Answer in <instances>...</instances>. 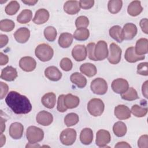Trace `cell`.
I'll return each instance as SVG.
<instances>
[{
	"mask_svg": "<svg viewBox=\"0 0 148 148\" xmlns=\"http://www.w3.org/2000/svg\"><path fill=\"white\" fill-rule=\"evenodd\" d=\"M5 102L16 114H27L32 110V105L28 98L15 91H11L8 93Z\"/></svg>",
	"mask_w": 148,
	"mask_h": 148,
	"instance_id": "cell-1",
	"label": "cell"
},
{
	"mask_svg": "<svg viewBox=\"0 0 148 148\" xmlns=\"http://www.w3.org/2000/svg\"><path fill=\"white\" fill-rule=\"evenodd\" d=\"M35 54L40 61L46 62L52 58L54 54V50L49 45L42 43L36 47Z\"/></svg>",
	"mask_w": 148,
	"mask_h": 148,
	"instance_id": "cell-2",
	"label": "cell"
},
{
	"mask_svg": "<svg viewBox=\"0 0 148 148\" xmlns=\"http://www.w3.org/2000/svg\"><path fill=\"white\" fill-rule=\"evenodd\" d=\"M26 137L29 143H36L40 142L44 138L43 131L36 126H29L26 131Z\"/></svg>",
	"mask_w": 148,
	"mask_h": 148,
	"instance_id": "cell-3",
	"label": "cell"
},
{
	"mask_svg": "<svg viewBox=\"0 0 148 148\" xmlns=\"http://www.w3.org/2000/svg\"><path fill=\"white\" fill-rule=\"evenodd\" d=\"M105 109V105L103 101L99 98L91 99L87 104V110L93 116L97 117L101 116Z\"/></svg>",
	"mask_w": 148,
	"mask_h": 148,
	"instance_id": "cell-4",
	"label": "cell"
},
{
	"mask_svg": "<svg viewBox=\"0 0 148 148\" xmlns=\"http://www.w3.org/2000/svg\"><path fill=\"white\" fill-rule=\"evenodd\" d=\"M90 88L93 93L98 95H103L107 92L108 84L105 79L98 77L91 82Z\"/></svg>",
	"mask_w": 148,
	"mask_h": 148,
	"instance_id": "cell-5",
	"label": "cell"
},
{
	"mask_svg": "<svg viewBox=\"0 0 148 148\" xmlns=\"http://www.w3.org/2000/svg\"><path fill=\"white\" fill-rule=\"evenodd\" d=\"M76 139V131L73 128H66L64 130L60 135L61 142L66 146H70L74 143Z\"/></svg>",
	"mask_w": 148,
	"mask_h": 148,
	"instance_id": "cell-6",
	"label": "cell"
},
{
	"mask_svg": "<svg viewBox=\"0 0 148 148\" xmlns=\"http://www.w3.org/2000/svg\"><path fill=\"white\" fill-rule=\"evenodd\" d=\"M109 54L107 43L104 40L97 42L94 49V56L97 61H102L108 57Z\"/></svg>",
	"mask_w": 148,
	"mask_h": 148,
	"instance_id": "cell-7",
	"label": "cell"
},
{
	"mask_svg": "<svg viewBox=\"0 0 148 148\" xmlns=\"http://www.w3.org/2000/svg\"><path fill=\"white\" fill-rule=\"evenodd\" d=\"M121 48L116 43H112L109 46V54L108 56V60L112 64H117L121 60Z\"/></svg>",
	"mask_w": 148,
	"mask_h": 148,
	"instance_id": "cell-8",
	"label": "cell"
},
{
	"mask_svg": "<svg viewBox=\"0 0 148 148\" xmlns=\"http://www.w3.org/2000/svg\"><path fill=\"white\" fill-rule=\"evenodd\" d=\"M111 136L110 132L105 130H99L96 134V145L100 147L107 146L110 142Z\"/></svg>",
	"mask_w": 148,
	"mask_h": 148,
	"instance_id": "cell-9",
	"label": "cell"
},
{
	"mask_svg": "<svg viewBox=\"0 0 148 148\" xmlns=\"http://www.w3.org/2000/svg\"><path fill=\"white\" fill-rule=\"evenodd\" d=\"M111 87L114 92L121 94L128 90L129 88V84L125 79L118 78L112 82Z\"/></svg>",
	"mask_w": 148,
	"mask_h": 148,
	"instance_id": "cell-10",
	"label": "cell"
},
{
	"mask_svg": "<svg viewBox=\"0 0 148 148\" xmlns=\"http://www.w3.org/2000/svg\"><path fill=\"white\" fill-rule=\"evenodd\" d=\"M19 66L24 71L31 72L35 69L36 62L35 59L32 57L25 56L20 59L19 61Z\"/></svg>",
	"mask_w": 148,
	"mask_h": 148,
	"instance_id": "cell-11",
	"label": "cell"
},
{
	"mask_svg": "<svg viewBox=\"0 0 148 148\" xmlns=\"http://www.w3.org/2000/svg\"><path fill=\"white\" fill-rule=\"evenodd\" d=\"M137 27L135 24L128 23L125 24L122 29V36L124 40L132 39L137 34Z\"/></svg>",
	"mask_w": 148,
	"mask_h": 148,
	"instance_id": "cell-12",
	"label": "cell"
},
{
	"mask_svg": "<svg viewBox=\"0 0 148 148\" xmlns=\"http://www.w3.org/2000/svg\"><path fill=\"white\" fill-rule=\"evenodd\" d=\"M72 56L76 61H84L87 56L86 46L83 45H76L72 50Z\"/></svg>",
	"mask_w": 148,
	"mask_h": 148,
	"instance_id": "cell-13",
	"label": "cell"
},
{
	"mask_svg": "<svg viewBox=\"0 0 148 148\" xmlns=\"http://www.w3.org/2000/svg\"><path fill=\"white\" fill-rule=\"evenodd\" d=\"M23 125L18 122H14L12 123L9 130L10 136L14 139H20L23 136Z\"/></svg>",
	"mask_w": 148,
	"mask_h": 148,
	"instance_id": "cell-14",
	"label": "cell"
},
{
	"mask_svg": "<svg viewBox=\"0 0 148 148\" xmlns=\"http://www.w3.org/2000/svg\"><path fill=\"white\" fill-rule=\"evenodd\" d=\"M53 120V115L46 110L39 112L36 117V121L39 124L43 126H47L51 124Z\"/></svg>",
	"mask_w": 148,
	"mask_h": 148,
	"instance_id": "cell-15",
	"label": "cell"
},
{
	"mask_svg": "<svg viewBox=\"0 0 148 148\" xmlns=\"http://www.w3.org/2000/svg\"><path fill=\"white\" fill-rule=\"evenodd\" d=\"M17 77V72L16 68L12 66H7L2 69L1 78L8 82H12Z\"/></svg>",
	"mask_w": 148,
	"mask_h": 148,
	"instance_id": "cell-16",
	"label": "cell"
},
{
	"mask_svg": "<svg viewBox=\"0 0 148 148\" xmlns=\"http://www.w3.org/2000/svg\"><path fill=\"white\" fill-rule=\"evenodd\" d=\"M115 116L119 120H126L131 117V110L124 105H119L114 108Z\"/></svg>",
	"mask_w": 148,
	"mask_h": 148,
	"instance_id": "cell-17",
	"label": "cell"
},
{
	"mask_svg": "<svg viewBox=\"0 0 148 148\" xmlns=\"http://www.w3.org/2000/svg\"><path fill=\"white\" fill-rule=\"evenodd\" d=\"M45 75L49 80L57 82L61 79L62 73L56 66H50L45 70Z\"/></svg>",
	"mask_w": 148,
	"mask_h": 148,
	"instance_id": "cell-18",
	"label": "cell"
},
{
	"mask_svg": "<svg viewBox=\"0 0 148 148\" xmlns=\"http://www.w3.org/2000/svg\"><path fill=\"white\" fill-rule=\"evenodd\" d=\"M16 40L20 43H25L30 37V31L25 27L18 28L14 34Z\"/></svg>",
	"mask_w": 148,
	"mask_h": 148,
	"instance_id": "cell-19",
	"label": "cell"
},
{
	"mask_svg": "<svg viewBox=\"0 0 148 148\" xmlns=\"http://www.w3.org/2000/svg\"><path fill=\"white\" fill-rule=\"evenodd\" d=\"M49 16L48 10L45 9H39L36 12L32 21L36 24H42L48 21Z\"/></svg>",
	"mask_w": 148,
	"mask_h": 148,
	"instance_id": "cell-20",
	"label": "cell"
},
{
	"mask_svg": "<svg viewBox=\"0 0 148 148\" xmlns=\"http://www.w3.org/2000/svg\"><path fill=\"white\" fill-rule=\"evenodd\" d=\"M124 58L125 60L130 63H134L138 61L143 60L145 59V56H139L135 53L134 47H128L125 53Z\"/></svg>",
	"mask_w": 148,
	"mask_h": 148,
	"instance_id": "cell-21",
	"label": "cell"
},
{
	"mask_svg": "<svg viewBox=\"0 0 148 148\" xmlns=\"http://www.w3.org/2000/svg\"><path fill=\"white\" fill-rule=\"evenodd\" d=\"M80 5L77 1H67L64 5V10L69 14H76L80 11Z\"/></svg>",
	"mask_w": 148,
	"mask_h": 148,
	"instance_id": "cell-22",
	"label": "cell"
},
{
	"mask_svg": "<svg viewBox=\"0 0 148 148\" xmlns=\"http://www.w3.org/2000/svg\"><path fill=\"white\" fill-rule=\"evenodd\" d=\"M148 40L146 38H140L138 39L135 45V53L139 56H143L147 53Z\"/></svg>",
	"mask_w": 148,
	"mask_h": 148,
	"instance_id": "cell-23",
	"label": "cell"
},
{
	"mask_svg": "<svg viewBox=\"0 0 148 148\" xmlns=\"http://www.w3.org/2000/svg\"><path fill=\"white\" fill-rule=\"evenodd\" d=\"M42 105L48 108L52 109L54 107L56 102V96L54 92H50L45 94L41 99Z\"/></svg>",
	"mask_w": 148,
	"mask_h": 148,
	"instance_id": "cell-24",
	"label": "cell"
},
{
	"mask_svg": "<svg viewBox=\"0 0 148 148\" xmlns=\"http://www.w3.org/2000/svg\"><path fill=\"white\" fill-rule=\"evenodd\" d=\"M70 80L72 83L80 88L84 87L87 84L86 78L79 72L73 73L70 76Z\"/></svg>",
	"mask_w": 148,
	"mask_h": 148,
	"instance_id": "cell-25",
	"label": "cell"
},
{
	"mask_svg": "<svg viewBox=\"0 0 148 148\" xmlns=\"http://www.w3.org/2000/svg\"><path fill=\"white\" fill-rule=\"evenodd\" d=\"M80 99L78 97L72 94H68L64 96V102L67 109H73L79 104Z\"/></svg>",
	"mask_w": 148,
	"mask_h": 148,
	"instance_id": "cell-26",
	"label": "cell"
},
{
	"mask_svg": "<svg viewBox=\"0 0 148 148\" xmlns=\"http://www.w3.org/2000/svg\"><path fill=\"white\" fill-rule=\"evenodd\" d=\"M143 11V8L141 6L140 1H132L128 6V13L133 17L138 16Z\"/></svg>",
	"mask_w": 148,
	"mask_h": 148,
	"instance_id": "cell-27",
	"label": "cell"
},
{
	"mask_svg": "<svg viewBox=\"0 0 148 148\" xmlns=\"http://www.w3.org/2000/svg\"><path fill=\"white\" fill-rule=\"evenodd\" d=\"M80 72L89 77H91L97 74V69L95 65L87 62L83 64L80 66Z\"/></svg>",
	"mask_w": 148,
	"mask_h": 148,
	"instance_id": "cell-28",
	"label": "cell"
},
{
	"mask_svg": "<svg viewBox=\"0 0 148 148\" xmlns=\"http://www.w3.org/2000/svg\"><path fill=\"white\" fill-rule=\"evenodd\" d=\"M80 142L86 145L91 143L93 140V132L90 128H85L83 129L80 134Z\"/></svg>",
	"mask_w": 148,
	"mask_h": 148,
	"instance_id": "cell-29",
	"label": "cell"
},
{
	"mask_svg": "<svg viewBox=\"0 0 148 148\" xmlns=\"http://www.w3.org/2000/svg\"><path fill=\"white\" fill-rule=\"evenodd\" d=\"M73 39V35L68 32L62 33L58 38V44L62 48H68L72 43Z\"/></svg>",
	"mask_w": 148,
	"mask_h": 148,
	"instance_id": "cell-30",
	"label": "cell"
},
{
	"mask_svg": "<svg viewBox=\"0 0 148 148\" xmlns=\"http://www.w3.org/2000/svg\"><path fill=\"white\" fill-rule=\"evenodd\" d=\"M109 35L116 41L121 43L124 39L122 36V29L119 25H114L109 29Z\"/></svg>",
	"mask_w": 148,
	"mask_h": 148,
	"instance_id": "cell-31",
	"label": "cell"
},
{
	"mask_svg": "<svg viewBox=\"0 0 148 148\" xmlns=\"http://www.w3.org/2000/svg\"><path fill=\"white\" fill-rule=\"evenodd\" d=\"M113 131L116 136L117 137H122L125 135L127 128L125 123L119 121L115 123L113 125Z\"/></svg>",
	"mask_w": 148,
	"mask_h": 148,
	"instance_id": "cell-32",
	"label": "cell"
},
{
	"mask_svg": "<svg viewBox=\"0 0 148 148\" xmlns=\"http://www.w3.org/2000/svg\"><path fill=\"white\" fill-rule=\"evenodd\" d=\"M90 36V31L86 28H77L74 34L73 38L79 41H84L87 40Z\"/></svg>",
	"mask_w": 148,
	"mask_h": 148,
	"instance_id": "cell-33",
	"label": "cell"
},
{
	"mask_svg": "<svg viewBox=\"0 0 148 148\" xmlns=\"http://www.w3.org/2000/svg\"><path fill=\"white\" fill-rule=\"evenodd\" d=\"M122 6L121 0H110L108 3V9L112 14H116L120 11Z\"/></svg>",
	"mask_w": 148,
	"mask_h": 148,
	"instance_id": "cell-34",
	"label": "cell"
},
{
	"mask_svg": "<svg viewBox=\"0 0 148 148\" xmlns=\"http://www.w3.org/2000/svg\"><path fill=\"white\" fill-rule=\"evenodd\" d=\"M32 17V11L29 9H24L18 15L17 21L20 24H27L31 20Z\"/></svg>",
	"mask_w": 148,
	"mask_h": 148,
	"instance_id": "cell-35",
	"label": "cell"
},
{
	"mask_svg": "<svg viewBox=\"0 0 148 148\" xmlns=\"http://www.w3.org/2000/svg\"><path fill=\"white\" fill-rule=\"evenodd\" d=\"M120 95L123 99L129 101H134L139 98L137 91L133 87H129L125 92L121 94Z\"/></svg>",
	"mask_w": 148,
	"mask_h": 148,
	"instance_id": "cell-36",
	"label": "cell"
},
{
	"mask_svg": "<svg viewBox=\"0 0 148 148\" xmlns=\"http://www.w3.org/2000/svg\"><path fill=\"white\" fill-rule=\"evenodd\" d=\"M20 9V4L16 1H10L5 7V13L10 16L15 14Z\"/></svg>",
	"mask_w": 148,
	"mask_h": 148,
	"instance_id": "cell-37",
	"label": "cell"
},
{
	"mask_svg": "<svg viewBox=\"0 0 148 148\" xmlns=\"http://www.w3.org/2000/svg\"><path fill=\"white\" fill-rule=\"evenodd\" d=\"M57 35V30L54 27L48 26L44 29V36L46 39L49 42L54 41Z\"/></svg>",
	"mask_w": 148,
	"mask_h": 148,
	"instance_id": "cell-38",
	"label": "cell"
},
{
	"mask_svg": "<svg viewBox=\"0 0 148 148\" xmlns=\"http://www.w3.org/2000/svg\"><path fill=\"white\" fill-rule=\"evenodd\" d=\"M131 112L137 117H142L146 116L147 113V107H142L138 105H134L131 107Z\"/></svg>",
	"mask_w": 148,
	"mask_h": 148,
	"instance_id": "cell-39",
	"label": "cell"
},
{
	"mask_svg": "<svg viewBox=\"0 0 148 148\" xmlns=\"http://www.w3.org/2000/svg\"><path fill=\"white\" fill-rule=\"evenodd\" d=\"M79 116L75 113L67 114L64 118V123L67 127H71L76 125L79 122Z\"/></svg>",
	"mask_w": 148,
	"mask_h": 148,
	"instance_id": "cell-40",
	"label": "cell"
},
{
	"mask_svg": "<svg viewBox=\"0 0 148 148\" xmlns=\"http://www.w3.org/2000/svg\"><path fill=\"white\" fill-rule=\"evenodd\" d=\"M15 26L14 23L9 19L2 20L0 21V29L2 31L10 32L12 31Z\"/></svg>",
	"mask_w": 148,
	"mask_h": 148,
	"instance_id": "cell-41",
	"label": "cell"
},
{
	"mask_svg": "<svg viewBox=\"0 0 148 148\" xmlns=\"http://www.w3.org/2000/svg\"><path fill=\"white\" fill-rule=\"evenodd\" d=\"M89 24L88 18L84 16H79L75 21V25L77 28H86Z\"/></svg>",
	"mask_w": 148,
	"mask_h": 148,
	"instance_id": "cell-42",
	"label": "cell"
},
{
	"mask_svg": "<svg viewBox=\"0 0 148 148\" xmlns=\"http://www.w3.org/2000/svg\"><path fill=\"white\" fill-rule=\"evenodd\" d=\"M60 65L63 71L68 72L72 69L73 66V64L69 58L67 57H65L61 60Z\"/></svg>",
	"mask_w": 148,
	"mask_h": 148,
	"instance_id": "cell-43",
	"label": "cell"
},
{
	"mask_svg": "<svg viewBox=\"0 0 148 148\" xmlns=\"http://www.w3.org/2000/svg\"><path fill=\"white\" fill-rule=\"evenodd\" d=\"M137 73L139 75L147 76L148 75V63L147 62H141L137 66Z\"/></svg>",
	"mask_w": 148,
	"mask_h": 148,
	"instance_id": "cell-44",
	"label": "cell"
},
{
	"mask_svg": "<svg viewBox=\"0 0 148 148\" xmlns=\"http://www.w3.org/2000/svg\"><path fill=\"white\" fill-rule=\"evenodd\" d=\"M95 46V43H94V42L89 43L88 44H87L86 49H87V52L88 58L91 60L96 61L97 60L95 59V56H94Z\"/></svg>",
	"mask_w": 148,
	"mask_h": 148,
	"instance_id": "cell-45",
	"label": "cell"
},
{
	"mask_svg": "<svg viewBox=\"0 0 148 148\" xmlns=\"http://www.w3.org/2000/svg\"><path fill=\"white\" fill-rule=\"evenodd\" d=\"M65 95L64 94H61L60 95H59L58 98V101H57V110L60 112L63 113L66 111L67 108L64 105V98Z\"/></svg>",
	"mask_w": 148,
	"mask_h": 148,
	"instance_id": "cell-46",
	"label": "cell"
},
{
	"mask_svg": "<svg viewBox=\"0 0 148 148\" xmlns=\"http://www.w3.org/2000/svg\"><path fill=\"white\" fill-rule=\"evenodd\" d=\"M138 146L140 148L148 147V136L147 135H143L140 136L138 140Z\"/></svg>",
	"mask_w": 148,
	"mask_h": 148,
	"instance_id": "cell-47",
	"label": "cell"
},
{
	"mask_svg": "<svg viewBox=\"0 0 148 148\" xmlns=\"http://www.w3.org/2000/svg\"><path fill=\"white\" fill-rule=\"evenodd\" d=\"M79 3L80 8L83 9H89L94 6V0H87V1L81 0L79 1Z\"/></svg>",
	"mask_w": 148,
	"mask_h": 148,
	"instance_id": "cell-48",
	"label": "cell"
},
{
	"mask_svg": "<svg viewBox=\"0 0 148 148\" xmlns=\"http://www.w3.org/2000/svg\"><path fill=\"white\" fill-rule=\"evenodd\" d=\"M0 85H1V99H3L6 94L8 92L9 90V87L7 84L1 82H0Z\"/></svg>",
	"mask_w": 148,
	"mask_h": 148,
	"instance_id": "cell-49",
	"label": "cell"
},
{
	"mask_svg": "<svg viewBox=\"0 0 148 148\" xmlns=\"http://www.w3.org/2000/svg\"><path fill=\"white\" fill-rule=\"evenodd\" d=\"M140 27L142 29V31L146 34H148V20L147 18H142L139 23Z\"/></svg>",
	"mask_w": 148,
	"mask_h": 148,
	"instance_id": "cell-50",
	"label": "cell"
},
{
	"mask_svg": "<svg viewBox=\"0 0 148 148\" xmlns=\"http://www.w3.org/2000/svg\"><path fill=\"white\" fill-rule=\"evenodd\" d=\"M0 40H1L0 47L2 48L8 44L9 39H8V37L7 35H4V34H1L0 35Z\"/></svg>",
	"mask_w": 148,
	"mask_h": 148,
	"instance_id": "cell-51",
	"label": "cell"
},
{
	"mask_svg": "<svg viewBox=\"0 0 148 148\" xmlns=\"http://www.w3.org/2000/svg\"><path fill=\"white\" fill-rule=\"evenodd\" d=\"M0 58H1V60H0V65L1 66L2 65H6L8 61H9V58H8V56L6 54H4L3 53L1 52L0 53Z\"/></svg>",
	"mask_w": 148,
	"mask_h": 148,
	"instance_id": "cell-52",
	"label": "cell"
},
{
	"mask_svg": "<svg viewBox=\"0 0 148 148\" xmlns=\"http://www.w3.org/2000/svg\"><path fill=\"white\" fill-rule=\"evenodd\" d=\"M147 83L148 81L146 80L143 83L142 87V94L146 98H147Z\"/></svg>",
	"mask_w": 148,
	"mask_h": 148,
	"instance_id": "cell-53",
	"label": "cell"
},
{
	"mask_svg": "<svg viewBox=\"0 0 148 148\" xmlns=\"http://www.w3.org/2000/svg\"><path fill=\"white\" fill-rule=\"evenodd\" d=\"M115 147H131V146L125 142H118L114 146Z\"/></svg>",
	"mask_w": 148,
	"mask_h": 148,
	"instance_id": "cell-54",
	"label": "cell"
},
{
	"mask_svg": "<svg viewBox=\"0 0 148 148\" xmlns=\"http://www.w3.org/2000/svg\"><path fill=\"white\" fill-rule=\"evenodd\" d=\"M23 3L28 5H34L38 2V0H27V1H21Z\"/></svg>",
	"mask_w": 148,
	"mask_h": 148,
	"instance_id": "cell-55",
	"label": "cell"
},
{
	"mask_svg": "<svg viewBox=\"0 0 148 148\" xmlns=\"http://www.w3.org/2000/svg\"><path fill=\"white\" fill-rule=\"evenodd\" d=\"M5 142H6V137L2 133H1V140H0V147H2L5 145Z\"/></svg>",
	"mask_w": 148,
	"mask_h": 148,
	"instance_id": "cell-56",
	"label": "cell"
},
{
	"mask_svg": "<svg viewBox=\"0 0 148 148\" xmlns=\"http://www.w3.org/2000/svg\"><path fill=\"white\" fill-rule=\"evenodd\" d=\"M1 132L2 133L5 130V120L2 117L1 118Z\"/></svg>",
	"mask_w": 148,
	"mask_h": 148,
	"instance_id": "cell-57",
	"label": "cell"
}]
</instances>
